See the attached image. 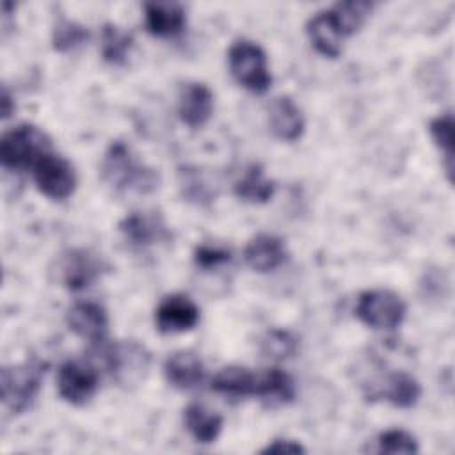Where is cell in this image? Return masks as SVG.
Returning <instances> with one entry per match:
<instances>
[{
    "label": "cell",
    "mask_w": 455,
    "mask_h": 455,
    "mask_svg": "<svg viewBox=\"0 0 455 455\" xmlns=\"http://www.w3.org/2000/svg\"><path fill=\"white\" fill-rule=\"evenodd\" d=\"M243 259L256 272H272L286 259L284 242L275 235L259 233L245 245Z\"/></svg>",
    "instance_id": "obj_15"
},
{
    "label": "cell",
    "mask_w": 455,
    "mask_h": 455,
    "mask_svg": "<svg viewBox=\"0 0 455 455\" xmlns=\"http://www.w3.org/2000/svg\"><path fill=\"white\" fill-rule=\"evenodd\" d=\"M119 231L137 247H148L169 236L167 226L158 212H132L119 222Z\"/></svg>",
    "instance_id": "obj_13"
},
{
    "label": "cell",
    "mask_w": 455,
    "mask_h": 455,
    "mask_svg": "<svg viewBox=\"0 0 455 455\" xmlns=\"http://www.w3.org/2000/svg\"><path fill=\"white\" fill-rule=\"evenodd\" d=\"M194 261L197 267L208 270V268H217L228 261H231V252L222 247H213V245H199L194 252Z\"/></svg>",
    "instance_id": "obj_30"
},
{
    "label": "cell",
    "mask_w": 455,
    "mask_h": 455,
    "mask_svg": "<svg viewBox=\"0 0 455 455\" xmlns=\"http://www.w3.org/2000/svg\"><path fill=\"white\" fill-rule=\"evenodd\" d=\"M199 307L196 302L181 293L162 299L155 311V323L160 332H185L197 325Z\"/></svg>",
    "instance_id": "obj_11"
},
{
    "label": "cell",
    "mask_w": 455,
    "mask_h": 455,
    "mask_svg": "<svg viewBox=\"0 0 455 455\" xmlns=\"http://www.w3.org/2000/svg\"><path fill=\"white\" fill-rule=\"evenodd\" d=\"M382 396L387 402H391L395 407L409 409L418 403L421 396V386L409 373H403V371L391 373L386 380V389L382 391Z\"/></svg>",
    "instance_id": "obj_22"
},
{
    "label": "cell",
    "mask_w": 455,
    "mask_h": 455,
    "mask_svg": "<svg viewBox=\"0 0 455 455\" xmlns=\"http://www.w3.org/2000/svg\"><path fill=\"white\" fill-rule=\"evenodd\" d=\"M107 368L117 386L128 389L139 386L151 364V355L144 345L135 339L116 341L105 352Z\"/></svg>",
    "instance_id": "obj_5"
},
{
    "label": "cell",
    "mask_w": 455,
    "mask_h": 455,
    "mask_svg": "<svg viewBox=\"0 0 455 455\" xmlns=\"http://www.w3.org/2000/svg\"><path fill=\"white\" fill-rule=\"evenodd\" d=\"M293 395H295L293 380L286 371L279 368H268L258 373L256 396H261L267 400H277V402H290Z\"/></svg>",
    "instance_id": "obj_23"
},
{
    "label": "cell",
    "mask_w": 455,
    "mask_h": 455,
    "mask_svg": "<svg viewBox=\"0 0 455 455\" xmlns=\"http://www.w3.org/2000/svg\"><path fill=\"white\" fill-rule=\"evenodd\" d=\"M306 32L313 46L325 57H338L343 50V39L350 36L336 7L323 9L307 20Z\"/></svg>",
    "instance_id": "obj_10"
},
{
    "label": "cell",
    "mask_w": 455,
    "mask_h": 455,
    "mask_svg": "<svg viewBox=\"0 0 455 455\" xmlns=\"http://www.w3.org/2000/svg\"><path fill=\"white\" fill-rule=\"evenodd\" d=\"M34 181L41 194L55 201L69 197L76 188L73 165L64 156L52 151L34 165Z\"/></svg>",
    "instance_id": "obj_7"
},
{
    "label": "cell",
    "mask_w": 455,
    "mask_h": 455,
    "mask_svg": "<svg viewBox=\"0 0 455 455\" xmlns=\"http://www.w3.org/2000/svg\"><path fill=\"white\" fill-rule=\"evenodd\" d=\"M101 176L116 190L148 194L158 187V174L137 162L130 148L121 140L108 146L101 162Z\"/></svg>",
    "instance_id": "obj_1"
},
{
    "label": "cell",
    "mask_w": 455,
    "mask_h": 455,
    "mask_svg": "<svg viewBox=\"0 0 455 455\" xmlns=\"http://www.w3.org/2000/svg\"><path fill=\"white\" fill-rule=\"evenodd\" d=\"M98 371L85 361H66L59 368L57 389L62 400L73 405L87 403L98 389Z\"/></svg>",
    "instance_id": "obj_8"
},
{
    "label": "cell",
    "mask_w": 455,
    "mask_h": 455,
    "mask_svg": "<svg viewBox=\"0 0 455 455\" xmlns=\"http://www.w3.org/2000/svg\"><path fill=\"white\" fill-rule=\"evenodd\" d=\"M133 37L117 25L107 23L101 30V55L110 64H123L130 53Z\"/></svg>",
    "instance_id": "obj_24"
},
{
    "label": "cell",
    "mask_w": 455,
    "mask_h": 455,
    "mask_svg": "<svg viewBox=\"0 0 455 455\" xmlns=\"http://www.w3.org/2000/svg\"><path fill=\"white\" fill-rule=\"evenodd\" d=\"M228 60L231 75L245 89L261 94L270 87L272 76L268 73L267 55L259 44L249 39H238L231 44Z\"/></svg>",
    "instance_id": "obj_4"
},
{
    "label": "cell",
    "mask_w": 455,
    "mask_h": 455,
    "mask_svg": "<svg viewBox=\"0 0 455 455\" xmlns=\"http://www.w3.org/2000/svg\"><path fill=\"white\" fill-rule=\"evenodd\" d=\"M101 259L87 249H71L57 261V279L64 288L78 291L92 284L101 274Z\"/></svg>",
    "instance_id": "obj_9"
},
{
    "label": "cell",
    "mask_w": 455,
    "mask_h": 455,
    "mask_svg": "<svg viewBox=\"0 0 455 455\" xmlns=\"http://www.w3.org/2000/svg\"><path fill=\"white\" fill-rule=\"evenodd\" d=\"M235 196L247 203H267L274 192L275 183L268 178H265L263 169L256 164H252L243 176L235 183Z\"/></svg>",
    "instance_id": "obj_21"
},
{
    "label": "cell",
    "mask_w": 455,
    "mask_h": 455,
    "mask_svg": "<svg viewBox=\"0 0 455 455\" xmlns=\"http://www.w3.org/2000/svg\"><path fill=\"white\" fill-rule=\"evenodd\" d=\"M355 316L371 329H396L405 318V304L391 290H366L359 295Z\"/></svg>",
    "instance_id": "obj_6"
},
{
    "label": "cell",
    "mask_w": 455,
    "mask_h": 455,
    "mask_svg": "<svg viewBox=\"0 0 455 455\" xmlns=\"http://www.w3.org/2000/svg\"><path fill=\"white\" fill-rule=\"evenodd\" d=\"M0 103H2V117L7 119L12 114V110H14V101H12L7 87H2V100H0Z\"/></svg>",
    "instance_id": "obj_32"
},
{
    "label": "cell",
    "mask_w": 455,
    "mask_h": 455,
    "mask_svg": "<svg viewBox=\"0 0 455 455\" xmlns=\"http://www.w3.org/2000/svg\"><path fill=\"white\" fill-rule=\"evenodd\" d=\"M185 427L192 437L203 444L215 443L222 430V416L203 403H190L183 414Z\"/></svg>",
    "instance_id": "obj_20"
},
{
    "label": "cell",
    "mask_w": 455,
    "mask_h": 455,
    "mask_svg": "<svg viewBox=\"0 0 455 455\" xmlns=\"http://www.w3.org/2000/svg\"><path fill=\"white\" fill-rule=\"evenodd\" d=\"M212 389L229 398L256 396L258 373L243 366H226L213 377Z\"/></svg>",
    "instance_id": "obj_19"
},
{
    "label": "cell",
    "mask_w": 455,
    "mask_h": 455,
    "mask_svg": "<svg viewBox=\"0 0 455 455\" xmlns=\"http://www.w3.org/2000/svg\"><path fill=\"white\" fill-rule=\"evenodd\" d=\"M213 112V92L203 82H187L180 91L178 114L180 119L190 126H203Z\"/></svg>",
    "instance_id": "obj_14"
},
{
    "label": "cell",
    "mask_w": 455,
    "mask_h": 455,
    "mask_svg": "<svg viewBox=\"0 0 455 455\" xmlns=\"http://www.w3.org/2000/svg\"><path fill=\"white\" fill-rule=\"evenodd\" d=\"M268 123L274 135L281 140L293 142L304 132V116L295 101L288 96H279L272 101L268 112Z\"/></svg>",
    "instance_id": "obj_17"
},
{
    "label": "cell",
    "mask_w": 455,
    "mask_h": 455,
    "mask_svg": "<svg viewBox=\"0 0 455 455\" xmlns=\"http://www.w3.org/2000/svg\"><path fill=\"white\" fill-rule=\"evenodd\" d=\"M428 132L435 146L444 153L446 169L451 178V160H453V117L451 114H441L434 117L428 124Z\"/></svg>",
    "instance_id": "obj_26"
},
{
    "label": "cell",
    "mask_w": 455,
    "mask_h": 455,
    "mask_svg": "<svg viewBox=\"0 0 455 455\" xmlns=\"http://www.w3.org/2000/svg\"><path fill=\"white\" fill-rule=\"evenodd\" d=\"M52 151L50 137L36 124L23 123L2 135L0 160L5 169L25 171Z\"/></svg>",
    "instance_id": "obj_2"
},
{
    "label": "cell",
    "mask_w": 455,
    "mask_h": 455,
    "mask_svg": "<svg viewBox=\"0 0 455 455\" xmlns=\"http://www.w3.org/2000/svg\"><path fill=\"white\" fill-rule=\"evenodd\" d=\"M89 39V30L69 20H60L52 34V43L57 52H69L80 44H84Z\"/></svg>",
    "instance_id": "obj_25"
},
{
    "label": "cell",
    "mask_w": 455,
    "mask_h": 455,
    "mask_svg": "<svg viewBox=\"0 0 455 455\" xmlns=\"http://www.w3.org/2000/svg\"><path fill=\"white\" fill-rule=\"evenodd\" d=\"M306 448L293 441V439H274L272 443H268L261 453H279V455H295V453H304Z\"/></svg>",
    "instance_id": "obj_31"
},
{
    "label": "cell",
    "mask_w": 455,
    "mask_h": 455,
    "mask_svg": "<svg viewBox=\"0 0 455 455\" xmlns=\"http://www.w3.org/2000/svg\"><path fill=\"white\" fill-rule=\"evenodd\" d=\"M379 451L380 453H418V441L412 434L400 430V428H391L386 430L379 435Z\"/></svg>",
    "instance_id": "obj_28"
},
{
    "label": "cell",
    "mask_w": 455,
    "mask_h": 455,
    "mask_svg": "<svg viewBox=\"0 0 455 455\" xmlns=\"http://www.w3.org/2000/svg\"><path fill=\"white\" fill-rule=\"evenodd\" d=\"M46 371V363L28 359L16 366H4L0 375V389L4 405L14 412H25L36 400Z\"/></svg>",
    "instance_id": "obj_3"
},
{
    "label": "cell",
    "mask_w": 455,
    "mask_h": 455,
    "mask_svg": "<svg viewBox=\"0 0 455 455\" xmlns=\"http://www.w3.org/2000/svg\"><path fill=\"white\" fill-rule=\"evenodd\" d=\"M180 187L183 196L188 201H196V203H208L212 201V197L215 196L212 187L208 185V181L203 178V174L199 172V169H192V167H185L180 171Z\"/></svg>",
    "instance_id": "obj_27"
},
{
    "label": "cell",
    "mask_w": 455,
    "mask_h": 455,
    "mask_svg": "<svg viewBox=\"0 0 455 455\" xmlns=\"http://www.w3.org/2000/svg\"><path fill=\"white\" fill-rule=\"evenodd\" d=\"M68 327L80 338L101 341L108 331V315L103 306L92 300L75 302L66 313Z\"/></svg>",
    "instance_id": "obj_12"
},
{
    "label": "cell",
    "mask_w": 455,
    "mask_h": 455,
    "mask_svg": "<svg viewBox=\"0 0 455 455\" xmlns=\"http://www.w3.org/2000/svg\"><path fill=\"white\" fill-rule=\"evenodd\" d=\"M261 350L267 357L284 359V357H290L291 354H295L297 339L286 331L274 329V331H268L267 336L263 338Z\"/></svg>",
    "instance_id": "obj_29"
},
{
    "label": "cell",
    "mask_w": 455,
    "mask_h": 455,
    "mask_svg": "<svg viewBox=\"0 0 455 455\" xmlns=\"http://www.w3.org/2000/svg\"><path fill=\"white\" fill-rule=\"evenodd\" d=\"M167 382L176 389H192L204 379V366L192 352H174L164 364Z\"/></svg>",
    "instance_id": "obj_18"
},
{
    "label": "cell",
    "mask_w": 455,
    "mask_h": 455,
    "mask_svg": "<svg viewBox=\"0 0 455 455\" xmlns=\"http://www.w3.org/2000/svg\"><path fill=\"white\" fill-rule=\"evenodd\" d=\"M146 28L158 37H171L183 30L187 23L183 5L176 2H148L144 4Z\"/></svg>",
    "instance_id": "obj_16"
}]
</instances>
